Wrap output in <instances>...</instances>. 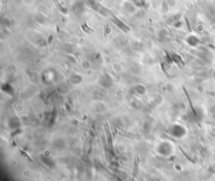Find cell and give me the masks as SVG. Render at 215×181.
I'll return each mask as SVG.
<instances>
[{"instance_id": "obj_1", "label": "cell", "mask_w": 215, "mask_h": 181, "mask_svg": "<svg viewBox=\"0 0 215 181\" xmlns=\"http://www.w3.org/2000/svg\"><path fill=\"white\" fill-rule=\"evenodd\" d=\"M171 133L176 137H181L186 134V129L180 125H175L172 126Z\"/></svg>"}, {"instance_id": "obj_2", "label": "cell", "mask_w": 215, "mask_h": 181, "mask_svg": "<svg viewBox=\"0 0 215 181\" xmlns=\"http://www.w3.org/2000/svg\"><path fill=\"white\" fill-rule=\"evenodd\" d=\"M206 16L211 23L215 24V6L209 5L207 8Z\"/></svg>"}, {"instance_id": "obj_3", "label": "cell", "mask_w": 215, "mask_h": 181, "mask_svg": "<svg viewBox=\"0 0 215 181\" xmlns=\"http://www.w3.org/2000/svg\"><path fill=\"white\" fill-rule=\"evenodd\" d=\"M186 42L189 46H191L192 47H195L198 46V44L200 43V40L198 39L197 36L195 35H189L187 38H186Z\"/></svg>"}, {"instance_id": "obj_4", "label": "cell", "mask_w": 215, "mask_h": 181, "mask_svg": "<svg viewBox=\"0 0 215 181\" xmlns=\"http://www.w3.org/2000/svg\"><path fill=\"white\" fill-rule=\"evenodd\" d=\"M210 112H211V114H213L214 116H215V105H213V106H211V108H210Z\"/></svg>"}, {"instance_id": "obj_5", "label": "cell", "mask_w": 215, "mask_h": 181, "mask_svg": "<svg viewBox=\"0 0 215 181\" xmlns=\"http://www.w3.org/2000/svg\"><path fill=\"white\" fill-rule=\"evenodd\" d=\"M213 78H214L215 79V71H214V72H213Z\"/></svg>"}]
</instances>
